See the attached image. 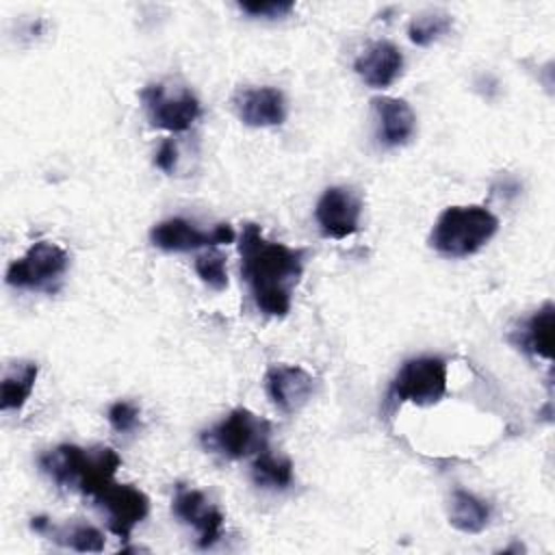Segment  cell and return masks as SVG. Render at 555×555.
I'll use <instances>...</instances> for the list:
<instances>
[{"label":"cell","instance_id":"cell-1","mask_svg":"<svg viewBox=\"0 0 555 555\" xmlns=\"http://www.w3.org/2000/svg\"><path fill=\"white\" fill-rule=\"evenodd\" d=\"M241 278L249 284L256 308L267 317H286L293 288L304 273V249L269 241L260 225L245 223L238 238Z\"/></svg>","mask_w":555,"mask_h":555},{"label":"cell","instance_id":"cell-2","mask_svg":"<svg viewBox=\"0 0 555 555\" xmlns=\"http://www.w3.org/2000/svg\"><path fill=\"white\" fill-rule=\"evenodd\" d=\"M499 230V219L486 206H449L436 219L429 245L449 258L477 254Z\"/></svg>","mask_w":555,"mask_h":555},{"label":"cell","instance_id":"cell-3","mask_svg":"<svg viewBox=\"0 0 555 555\" xmlns=\"http://www.w3.org/2000/svg\"><path fill=\"white\" fill-rule=\"evenodd\" d=\"M271 423L245 408L232 410L215 427L202 431L204 449L228 460H243L267 449Z\"/></svg>","mask_w":555,"mask_h":555},{"label":"cell","instance_id":"cell-4","mask_svg":"<svg viewBox=\"0 0 555 555\" xmlns=\"http://www.w3.org/2000/svg\"><path fill=\"white\" fill-rule=\"evenodd\" d=\"M69 267L67 251L50 241H39L7 269V284L24 291L52 293Z\"/></svg>","mask_w":555,"mask_h":555},{"label":"cell","instance_id":"cell-5","mask_svg":"<svg viewBox=\"0 0 555 555\" xmlns=\"http://www.w3.org/2000/svg\"><path fill=\"white\" fill-rule=\"evenodd\" d=\"M447 395V362L438 356L405 360L390 384V399L397 403L434 405Z\"/></svg>","mask_w":555,"mask_h":555},{"label":"cell","instance_id":"cell-6","mask_svg":"<svg viewBox=\"0 0 555 555\" xmlns=\"http://www.w3.org/2000/svg\"><path fill=\"white\" fill-rule=\"evenodd\" d=\"M141 102L152 126L169 132L189 130L202 113L197 98L186 87L171 89L165 82H152L143 87Z\"/></svg>","mask_w":555,"mask_h":555},{"label":"cell","instance_id":"cell-7","mask_svg":"<svg viewBox=\"0 0 555 555\" xmlns=\"http://www.w3.org/2000/svg\"><path fill=\"white\" fill-rule=\"evenodd\" d=\"M236 238L230 223H217L210 232L199 230L193 221L184 217H171L156 223L150 230V241L154 247L163 251H193L199 247H215L228 245Z\"/></svg>","mask_w":555,"mask_h":555},{"label":"cell","instance_id":"cell-8","mask_svg":"<svg viewBox=\"0 0 555 555\" xmlns=\"http://www.w3.org/2000/svg\"><path fill=\"white\" fill-rule=\"evenodd\" d=\"M93 501L106 512L108 529L121 540H128L132 529L150 512V499L143 490L134 488L132 483H117L115 479L106 483L93 496Z\"/></svg>","mask_w":555,"mask_h":555},{"label":"cell","instance_id":"cell-9","mask_svg":"<svg viewBox=\"0 0 555 555\" xmlns=\"http://www.w3.org/2000/svg\"><path fill=\"white\" fill-rule=\"evenodd\" d=\"M362 204L360 197L347 186H330L317 202L314 217L327 238H347L360 228Z\"/></svg>","mask_w":555,"mask_h":555},{"label":"cell","instance_id":"cell-10","mask_svg":"<svg viewBox=\"0 0 555 555\" xmlns=\"http://www.w3.org/2000/svg\"><path fill=\"white\" fill-rule=\"evenodd\" d=\"M317 379L297 364H271L264 373V390L271 403L284 412H299L314 395Z\"/></svg>","mask_w":555,"mask_h":555},{"label":"cell","instance_id":"cell-11","mask_svg":"<svg viewBox=\"0 0 555 555\" xmlns=\"http://www.w3.org/2000/svg\"><path fill=\"white\" fill-rule=\"evenodd\" d=\"M171 509L180 522L191 525L197 531L199 548H208L221 538L225 518H223L221 509L206 499L204 492H199L195 488L178 486Z\"/></svg>","mask_w":555,"mask_h":555},{"label":"cell","instance_id":"cell-12","mask_svg":"<svg viewBox=\"0 0 555 555\" xmlns=\"http://www.w3.org/2000/svg\"><path fill=\"white\" fill-rule=\"evenodd\" d=\"M234 111L245 126L269 128L280 126L286 117L284 95L275 87H249L234 95Z\"/></svg>","mask_w":555,"mask_h":555},{"label":"cell","instance_id":"cell-13","mask_svg":"<svg viewBox=\"0 0 555 555\" xmlns=\"http://www.w3.org/2000/svg\"><path fill=\"white\" fill-rule=\"evenodd\" d=\"M353 69L364 85L373 89H386L399 78L403 69V54L390 41H373L358 54Z\"/></svg>","mask_w":555,"mask_h":555},{"label":"cell","instance_id":"cell-14","mask_svg":"<svg viewBox=\"0 0 555 555\" xmlns=\"http://www.w3.org/2000/svg\"><path fill=\"white\" fill-rule=\"evenodd\" d=\"M373 111L377 117V137L386 147L405 145L416 130V117L412 106L401 98H375Z\"/></svg>","mask_w":555,"mask_h":555},{"label":"cell","instance_id":"cell-15","mask_svg":"<svg viewBox=\"0 0 555 555\" xmlns=\"http://www.w3.org/2000/svg\"><path fill=\"white\" fill-rule=\"evenodd\" d=\"M89 466V449L59 444L39 457V468L61 488L78 490Z\"/></svg>","mask_w":555,"mask_h":555},{"label":"cell","instance_id":"cell-16","mask_svg":"<svg viewBox=\"0 0 555 555\" xmlns=\"http://www.w3.org/2000/svg\"><path fill=\"white\" fill-rule=\"evenodd\" d=\"M514 343L518 349L551 360L553 356V343H555V308L551 301H546L542 308H538L516 332Z\"/></svg>","mask_w":555,"mask_h":555},{"label":"cell","instance_id":"cell-17","mask_svg":"<svg viewBox=\"0 0 555 555\" xmlns=\"http://www.w3.org/2000/svg\"><path fill=\"white\" fill-rule=\"evenodd\" d=\"M39 375V366L33 360H20L13 362L4 375H2V384H0V410L4 412H17L24 408V403L28 401L35 382Z\"/></svg>","mask_w":555,"mask_h":555},{"label":"cell","instance_id":"cell-18","mask_svg":"<svg viewBox=\"0 0 555 555\" xmlns=\"http://www.w3.org/2000/svg\"><path fill=\"white\" fill-rule=\"evenodd\" d=\"M449 522L462 533H481L490 522V505L477 494L457 488L449 499Z\"/></svg>","mask_w":555,"mask_h":555},{"label":"cell","instance_id":"cell-19","mask_svg":"<svg viewBox=\"0 0 555 555\" xmlns=\"http://www.w3.org/2000/svg\"><path fill=\"white\" fill-rule=\"evenodd\" d=\"M251 477H254L256 486H260V488L284 490L293 483V462L284 455L271 453L267 447L254 455Z\"/></svg>","mask_w":555,"mask_h":555},{"label":"cell","instance_id":"cell-20","mask_svg":"<svg viewBox=\"0 0 555 555\" xmlns=\"http://www.w3.org/2000/svg\"><path fill=\"white\" fill-rule=\"evenodd\" d=\"M453 26V17L444 11H425L414 15L408 26V37L416 46H429L447 35Z\"/></svg>","mask_w":555,"mask_h":555},{"label":"cell","instance_id":"cell-21","mask_svg":"<svg viewBox=\"0 0 555 555\" xmlns=\"http://www.w3.org/2000/svg\"><path fill=\"white\" fill-rule=\"evenodd\" d=\"M50 533H52L54 542H59L72 551H78V553L104 551V535L100 529H95L91 525L76 522V525L63 527V529H50Z\"/></svg>","mask_w":555,"mask_h":555},{"label":"cell","instance_id":"cell-22","mask_svg":"<svg viewBox=\"0 0 555 555\" xmlns=\"http://www.w3.org/2000/svg\"><path fill=\"white\" fill-rule=\"evenodd\" d=\"M195 273L212 291H223L228 286L225 256L217 249H208L195 258Z\"/></svg>","mask_w":555,"mask_h":555},{"label":"cell","instance_id":"cell-23","mask_svg":"<svg viewBox=\"0 0 555 555\" xmlns=\"http://www.w3.org/2000/svg\"><path fill=\"white\" fill-rule=\"evenodd\" d=\"M106 418L115 431L128 434V431L137 429V425H139V408L130 401H115L108 408Z\"/></svg>","mask_w":555,"mask_h":555},{"label":"cell","instance_id":"cell-24","mask_svg":"<svg viewBox=\"0 0 555 555\" xmlns=\"http://www.w3.org/2000/svg\"><path fill=\"white\" fill-rule=\"evenodd\" d=\"M293 2L288 0H269V2H241L238 9L251 17H264V20H275L284 17L293 11Z\"/></svg>","mask_w":555,"mask_h":555},{"label":"cell","instance_id":"cell-25","mask_svg":"<svg viewBox=\"0 0 555 555\" xmlns=\"http://www.w3.org/2000/svg\"><path fill=\"white\" fill-rule=\"evenodd\" d=\"M176 163H178V145H176L173 139H165V141L158 145L156 154H154V165H156L160 171H165V173H173Z\"/></svg>","mask_w":555,"mask_h":555},{"label":"cell","instance_id":"cell-26","mask_svg":"<svg viewBox=\"0 0 555 555\" xmlns=\"http://www.w3.org/2000/svg\"><path fill=\"white\" fill-rule=\"evenodd\" d=\"M30 527L37 531V533H48L50 531V520L46 516H35Z\"/></svg>","mask_w":555,"mask_h":555}]
</instances>
